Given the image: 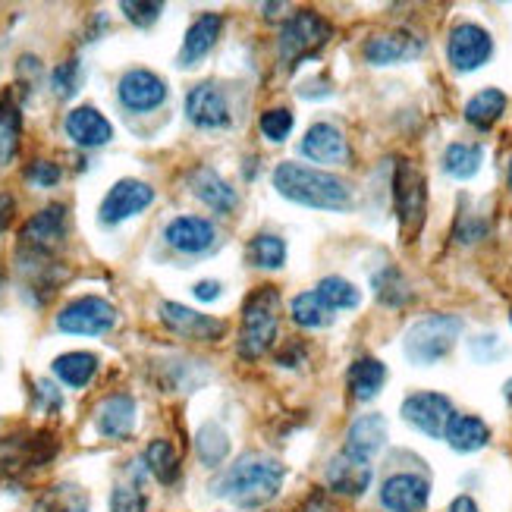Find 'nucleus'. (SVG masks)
<instances>
[{
  "label": "nucleus",
  "instance_id": "obj_1",
  "mask_svg": "<svg viewBox=\"0 0 512 512\" xmlns=\"http://www.w3.org/2000/svg\"><path fill=\"white\" fill-rule=\"evenodd\" d=\"M283 478H286V469L277 459L261 456V453H246L220 475V481L214 484V494L242 509H258L280 494Z\"/></svg>",
  "mask_w": 512,
  "mask_h": 512
},
{
  "label": "nucleus",
  "instance_id": "obj_2",
  "mask_svg": "<svg viewBox=\"0 0 512 512\" xmlns=\"http://www.w3.org/2000/svg\"><path fill=\"white\" fill-rule=\"evenodd\" d=\"M274 189L289 198V202L318 208V211H349L352 208V189L340 176L324 173L318 167H305L286 161L274 170Z\"/></svg>",
  "mask_w": 512,
  "mask_h": 512
},
{
  "label": "nucleus",
  "instance_id": "obj_3",
  "mask_svg": "<svg viewBox=\"0 0 512 512\" xmlns=\"http://www.w3.org/2000/svg\"><path fill=\"white\" fill-rule=\"evenodd\" d=\"M280 321V293L274 286H258L242 305V327H239V355L261 359L277 337Z\"/></svg>",
  "mask_w": 512,
  "mask_h": 512
},
{
  "label": "nucleus",
  "instance_id": "obj_4",
  "mask_svg": "<svg viewBox=\"0 0 512 512\" xmlns=\"http://www.w3.org/2000/svg\"><path fill=\"white\" fill-rule=\"evenodd\" d=\"M459 333H462V318L456 315L421 318L406 330V340H403L406 359L412 365H437L440 359H447L453 352Z\"/></svg>",
  "mask_w": 512,
  "mask_h": 512
},
{
  "label": "nucleus",
  "instance_id": "obj_5",
  "mask_svg": "<svg viewBox=\"0 0 512 512\" xmlns=\"http://www.w3.org/2000/svg\"><path fill=\"white\" fill-rule=\"evenodd\" d=\"M333 38V26L315 10H299L293 13L280 29V38H277V51H280V60L286 66H296L299 60L318 54L324 44Z\"/></svg>",
  "mask_w": 512,
  "mask_h": 512
},
{
  "label": "nucleus",
  "instance_id": "obj_6",
  "mask_svg": "<svg viewBox=\"0 0 512 512\" xmlns=\"http://www.w3.org/2000/svg\"><path fill=\"white\" fill-rule=\"evenodd\" d=\"M66 239V208L48 205L38 211L19 233V258H35L44 261L51 258Z\"/></svg>",
  "mask_w": 512,
  "mask_h": 512
},
{
  "label": "nucleus",
  "instance_id": "obj_7",
  "mask_svg": "<svg viewBox=\"0 0 512 512\" xmlns=\"http://www.w3.org/2000/svg\"><path fill=\"white\" fill-rule=\"evenodd\" d=\"M393 198H396V214H399V227L409 236L421 230L425 224V211H428V189H425V176L418 167L403 161L396 167L393 176Z\"/></svg>",
  "mask_w": 512,
  "mask_h": 512
},
{
  "label": "nucleus",
  "instance_id": "obj_8",
  "mask_svg": "<svg viewBox=\"0 0 512 512\" xmlns=\"http://www.w3.org/2000/svg\"><path fill=\"white\" fill-rule=\"evenodd\" d=\"M114 324H117V308L101 296L73 299L57 315V330L76 333V337H98V333H107Z\"/></svg>",
  "mask_w": 512,
  "mask_h": 512
},
{
  "label": "nucleus",
  "instance_id": "obj_9",
  "mask_svg": "<svg viewBox=\"0 0 512 512\" xmlns=\"http://www.w3.org/2000/svg\"><path fill=\"white\" fill-rule=\"evenodd\" d=\"M161 321L183 340H195V343H217L227 333V324L217 321L211 315H202V311H192L180 302H161L158 308Z\"/></svg>",
  "mask_w": 512,
  "mask_h": 512
},
{
  "label": "nucleus",
  "instance_id": "obj_10",
  "mask_svg": "<svg viewBox=\"0 0 512 512\" xmlns=\"http://www.w3.org/2000/svg\"><path fill=\"white\" fill-rule=\"evenodd\" d=\"M447 54H450L453 70L472 73V70H481V66L491 60L494 41H491V35H487V29L475 26V22H462V26H456L450 32Z\"/></svg>",
  "mask_w": 512,
  "mask_h": 512
},
{
  "label": "nucleus",
  "instance_id": "obj_11",
  "mask_svg": "<svg viewBox=\"0 0 512 512\" xmlns=\"http://www.w3.org/2000/svg\"><path fill=\"white\" fill-rule=\"evenodd\" d=\"M453 403L443 393H415L403 403V418L428 437H443L453 421Z\"/></svg>",
  "mask_w": 512,
  "mask_h": 512
},
{
  "label": "nucleus",
  "instance_id": "obj_12",
  "mask_svg": "<svg viewBox=\"0 0 512 512\" xmlns=\"http://www.w3.org/2000/svg\"><path fill=\"white\" fill-rule=\"evenodd\" d=\"M154 202V189L142 180H120L101 202V224H123V220L142 214Z\"/></svg>",
  "mask_w": 512,
  "mask_h": 512
},
{
  "label": "nucleus",
  "instance_id": "obj_13",
  "mask_svg": "<svg viewBox=\"0 0 512 512\" xmlns=\"http://www.w3.org/2000/svg\"><path fill=\"white\" fill-rule=\"evenodd\" d=\"M186 117L198 129H227L230 126V104L224 88H217L214 82L195 85L186 95Z\"/></svg>",
  "mask_w": 512,
  "mask_h": 512
},
{
  "label": "nucleus",
  "instance_id": "obj_14",
  "mask_svg": "<svg viewBox=\"0 0 512 512\" xmlns=\"http://www.w3.org/2000/svg\"><path fill=\"white\" fill-rule=\"evenodd\" d=\"M117 95L126 110L145 114V110H154L167 101V82L161 76H154L151 70H129L117 85Z\"/></svg>",
  "mask_w": 512,
  "mask_h": 512
},
{
  "label": "nucleus",
  "instance_id": "obj_15",
  "mask_svg": "<svg viewBox=\"0 0 512 512\" xmlns=\"http://www.w3.org/2000/svg\"><path fill=\"white\" fill-rule=\"evenodd\" d=\"M428 497H431V484L412 472L390 475L381 487V506L387 512H421L428 506Z\"/></svg>",
  "mask_w": 512,
  "mask_h": 512
},
{
  "label": "nucleus",
  "instance_id": "obj_16",
  "mask_svg": "<svg viewBox=\"0 0 512 512\" xmlns=\"http://www.w3.org/2000/svg\"><path fill=\"white\" fill-rule=\"evenodd\" d=\"M164 239H167V246L176 249V252H183V255H202L214 246V239H217V230L211 220L205 217H176L167 224L164 230Z\"/></svg>",
  "mask_w": 512,
  "mask_h": 512
},
{
  "label": "nucleus",
  "instance_id": "obj_17",
  "mask_svg": "<svg viewBox=\"0 0 512 512\" xmlns=\"http://www.w3.org/2000/svg\"><path fill=\"white\" fill-rule=\"evenodd\" d=\"M302 154L308 161L324 164V167H337L349 161V142L343 139V132L330 123H315L302 139Z\"/></svg>",
  "mask_w": 512,
  "mask_h": 512
},
{
  "label": "nucleus",
  "instance_id": "obj_18",
  "mask_svg": "<svg viewBox=\"0 0 512 512\" xmlns=\"http://www.w3.org/2000/svg\"><path fill=\"white\" fill-rule=\"evenodd\" d=\"M66 136H70L79 148H101L114 139V126L95 107H76L66 114Z\"/></svg>",
  "mask_w": 512,
  "mask_h": 512
},
{
  "label": "nucleus",
  "instance_id": "obj_19",
  "mask_svg": "<svg viewBox=\"0 0 512 512\" xmlns=\"http://www.w3.org/2000/svg\"><path fill=\"white\" fill-rule=\"evenodd\" d=\"M95 428L107 440H123L136 428V399L129 393L107 396L95 412Z\"/></svg>",
  "mask_w": 512,
  "mask_h": 512
},
{
  "label": "nucleus",
  "instance_id": "obj_20",
  "mask_svg": "<svg viewBox=\"0 0 512 512\" xmlns=\"http://www.w3.org/2000/svg\"><path fill=\"white\" fill-rule=\"evenodd\" d=\"M327 484L330 491H337L343 497H362L371 484V462L355 459L349 453L333 456L327 465Z\"/></svg>",
  "mask_w": 512,
  "mask_h": 512
},
{
  "label": "nucleus",
  "instance_id": "obj_21",
  "mask_svg": "<svg viewBox=\"0 0 512 512\" xmlns=\"http://www.w3.org/2000/svg\"><path fill=\"white\" fill-rule=\"evenodd\" d=\"M384 443H387V421H384V415L371 412V415H362V418L352 421V428L346 434V450L343 453L371 462L377 453L384 450Z\"/></svg>",
  "mask_w": 512,
  "mask_h": 512
},
{
  "label": "nucleus",
  "instance_id": "obj_22",
  "mask_svg": "<svg viewBox=\"0 0 512 512\" xmlns=\"http://www.w3.org/2000/svg\"><path fill=\"white\" fill-rule=\"evenodd\" d=\"M189 189H192V195L198 198V202H205L217 214H230L236 208V202H239L236 189L224 180V176H217V170H211V167L192 170Z\"/></svg>",
  "mask_w": 512,
  "mask_h": 512
},
{
  "label": "nucleus",
  "instance_id": "obj_23",
  "mask_svg": "<svg viewBox=\"0 0 512 512\" xmlns=\"http://www.w3.org/2000/svg\"><path fill=\"white\" fill-rule=\"evenodd\" d=\"M421 54V41L406 35V32H393V35H374L365 44V60L374 66H390V63H403Z\"/></svg>",
  "mask_w": 512,
  "mask_h": 512
},
{
  "label": "nucleus",
  "instance_id": "obj_24",
  "mask_svg": "<svg viewBox=\"0 0 512 512\" xmlns=\"http://www.w3.org/2000/svg\"><path fill=\"white\" fill-rule=\"evenodd\" d=\"M220 29H224V19L220 13H202L198 16L189 32H186V41H183V51H180V66H195L202 60L220 38Z\"/></svg>",
  "mask_w": 512,
  "mask_h": 512
},
{
  "label": "nucleus",
  "instance_id": "obj_25",
  "mask_svg": "<svg viewBox=\"0 0 512 512\" xmlns=\"http://www.w3.org/2000/svg\"><path fill=\"white\" fill-rule=\"evenodd\" d=\"M443 437H447V443L456 453H478L487 447V440H491V428L475 415H453Z\"/></svg>",
  "mask_w": 512,
  "mask_h": 512
},
{
  "label": "nucleus",
  "instance_id": "obj_26",
  "mask_svg": "<svg viewBox=\"0 0 512 512\" xmlns=\"http://www.w3.org/2000/svg\"><path fill=\"white\" fill-rule=\"evenodd\" d=\"M346 381H349L352 396L359 399V403H368V399L381 393V387L387 381V368L377 359H359V362H352Z\"/></svg>",
  "mask_w": 512,
  "mask_h": 512
},
{
  "label": "nucleus",
  "instance_id": "obj_27",
  "mask_svg": "<svg viewBox=\"0 0 512 512\" xmlns=\"http://www.w3.org/2000/svg\"><path fill=\"white\" fill-rule=\"evenodd\" d=\"M98 371V355L92 352H66L60 359H54V374L57 381H63L66 387H85Z\"/></svg>",
  "mask_w": 512,
  "mask_h": 512
},
{
  "label": "nucleus",
  "instance_id": "obj_28",
  "mask_svg": "<svg viewBox=\"0 0 512 512\" xmlns=\"http://www.w3.org/2000/svg\"><path fill=\"white\" fill-rule=\"evenodd\" d=\"M503 110H506V95L500 88H484V92H478L465 104V120L478 129H491L503 117Z\"/></svg>",
  "mask_w": 512,
  "mask_h": 512
},
{
  "label": "nucleus",
  "instance_id": "obj_29",
  "mask_svg": "<svg viewBox=\"0 0 512 512\" xmlns=\"http://www.w3.org/2000/svg\"><path fill=\"white\" fill-rule=\"evenodd\" d=\"M145 465L161 484H173L176 478H180V456H176L173 443L164 440V437L151 440L145 447Z\"/></svg>",
  "mask_w": 512,
  "mask_h": 512
},
{
  "label": "nucleus",
  "instance_id": "obj_30",
  "mask_svg": "<svg viewBox=\"0 0 512 512\" xmlns=\"http://www.w3.org/2000/svg\"><path fill=\"white\" fill-rule=\"evenodd\" d=\"M484 161V148L481 145H465L456 142L443 151V170H447L453 180H472V176L481 170Z\"/></svg>",
  "mask_w": 512,
  "mask_h": 512
},
{
  "label": "nucleus",
  "instance_id": "obj_31",
  "mask_svg": "<svg viewBox=\"0 0 512 512\" xmlns=\"http://www.w3.org/2000/svg\"><path fill=\"white\" fill-rule=\"evenodd\" d=\"M293 321L299 327H308V330H318V327H327L333 321V311L324 305V299L311 289V293H302L293 299Z\"/></svg>",
  "mask_w": 512,
  "mask_h": 512
},
{
  "label": "nucleus",
  "instance_id": "obj_32",
  "mask_svg": "<svg viewBox=\"0 0 512 512\" xmlns=\"http://www.w3.org/2000/svg\"><path fill=\"white\" fill-rule=\"evenodd\" d=\"M195 453L205 465H220L230 453V437L224 428L217 425H202L195 434Z\"/></svg>",
  "mask_w": 512,
  "mask_h": 512
},
{
  "label": "nucleus",
  "instance_id": "obj_33",
  "mask_svg": "<svg viewBox=\"0 0 512 512\" xmlns=\"http://www.w3.org/2000/svg\"><path fill=\"white\" fill-rule=\"evenodd\" d=\"M19 132H22L19 107L10 98H4V101H0V164H10V158L16 154Z\"/></svg>",
  "mask_w": 512,
  "mask_h": 512
},
{
  "label": "nucleus",
  "instance_id": "obj_34",
  "mask_svg": "<svg viewBox=\"0 0 512 512\" xmlns=\"http://www.w3.org/2000/svg\"><path fill=\"white\" fill-rule=\"evenodd\" d=\"M315 293L324 299V305L330 308V311H349V308H355L362 302V296H359V289H355L349 280H343V277H324L321 283H318V289Z\"/></svg>",
  "mask_w": 512,
  "mask_h": 512
},
{
  "label": "nucleus",
  "instance_id": "obj_35",
  "mask_svg": "<svg viewBox=\"0 0 512 512\" xmlns=\"http://www.w3.org/2000/svg\"><path fill=\"white\" fill-rule=\"evenodd\" d=\"M249 258L255 267H267V271H277V267L286 264V246L283 239L274 233H258L249 246Z\"/></svg>",
  "mask_w": 512,
  "mask_h": 512
},
{
  "label": "nucleus",
  "instance_id": "obj_36",
  "mask_svg": "<svg viewBox=\"0 0 512 512\" xmlns=\"http://www.w3.org/2000/svg\"><path fill=\"white\" fill-rule=\"evenodd\" d=\"M374 293H377V299L387 302V305H403L409 299L406 280H403V274H399V271H393V267H387L384 274L374 277Z\"/></svg>",
  "mask_w": 512,
  "mask_h": 512
},
{
  "label": "nucleus",
  "instance_id": "obj_37",
  "mask_svg": "<svg viewBox=\"0 0 512 512\" xmlns=\"http://www.w3.org/2000/svg\"><path fill=\"white\" fill-rule=\"evenodd\" d=\"M293 114L286 107H274V110H264L261 114V132L271 142H286V136L293 132Z\"/></svg>",
  "mask_w": 512,
  "mask_h": 512
},
{
  "label": "nucleus",
  "instance_id": "obj_38",
  "mask_svg": "<svg viewBox=\"0 0 512 512\" xmlns=\"http://www.w3.org/2000/svg\"><path fill=\"white\" fill-rule=\"evenodd\" d=\"M120 10L126 13L129 22H136V26L148 29L151 22H158V16L164 13V4H158V0H123Z\"/></svg>",
  "mask_w": 512,
  "mask_h": 512
},
{
  "label": "nucleus",
  "instance_id": "obj_39",
  "mask_svg": "<svg viewBox=\"0 0 512 512\" xmlns=\"http://www.w3.org/2000/svg\"><path fill=\"white\" fill-rule=\"evenodd\" d=\"M51 85H54V95H57V98H73V95H76V88H79V63H76V60L60 63L57 70H54Z\"/></svg>",
  "mask_w": 512,
  "mask_h": 512
},
{
  "label": "nucleus",
  "instance_id": "obj_40",
  "mask_svg": "<svg viewBox=\"0 0 512 512\" xmlns=\"http://www.w3.org/2000/svg\"><path fill=\"white\" fill-rule=\"evenodd\" d=\"M110 512H145V497L136 487H117L110 494Z\"/></svg>",
  "mask_w": 512,
  "mask_h": 512
},
{
  "label": "nucleus",
  "instance_id": "obj_41",
  "mask_svg": "<svg viewBox=\"0 0 512 512\" xmlns=\"http://www.w3.org/2000/svg\"><path fill=\"white\" fill-rule=\"evenodd\" d=\"M60 176H63L60 167L51 164V161H35V164H29V170H26V180L35 183V186H41V189L57 186V183H60Z\"/></svg>",
  "mask_w": 512,
  "mask_h": 512
},
{
  "label": "nucleus",
  "instance_id": "obj_42",
  "mask_svg": "<svg viewBox=\"0 0 512 512\" xmlns=\"http://www.w3.org/2000/svg\"><path fill=\"white\" fill-rule=\"evenodd\" d=\"M16 217V198L10 192H0V233H7Z\"/></svg>",
  "mask_w": 512,
  "mask_h": 512
},
{
  "label": "nucleus",
  "instance_id": "obj_43",
  "mask_svg": "<svg viewBox=\"0 0 512 512\" xmlns=\"http://www.w3.org/2000/svg\"><path fill=\"white\" fill-rule=\"evenodd\" d=\"M195 299H202V302H211V299H217L220 296V283H214V280H202L195 289Z\"/></svg>",
  "mask_w": 512,
  "mask_h": 512
},
{
  "label": "nucleus",
  "instance_id": "obj_44",
  "mask_svg": "<svg viewBox=\"0 0 512 512\" xmlns=\"http://www.w3.org/2000/svg\"><path fill=\"white\" fill-rule=\"evenodd\" d=\"M450 512H478V503L472 497H456L450 503Z\"/></svg>",
  "mask_w": 512,
  "mask_h": 512
},
{
  "label": "nucleus",
  "instance_id": "obj_45",
  "mask_svg": "<svg viewBox=\"0 0 512 512\" xmlns=\"http://www.w3.org/2000/svg\"><path fill=\"white\" fill-rule=\"evenodd\" d=\"M506 399H509V403H512V381L506 384Z\"/></svg>",
  "mask_w": 512,
  "mask_h": 512
},
{
  "label": "nucleus",
  "instance_id": "obj_46",
  "mask_svg": "<svg viewBox=\"0 0 512 512\" xmlns=\"http://www.w3.org/2000/svg\"><path fill=\"white\" fill-rule=\"evenodd\" d=\"M509 186H512V161H509Z\"/></svg>",
  "mask_w": 512,
  "mask_h": 512
},
{
  "label": "nucleus",
  "instance_id": "obj_47",
  "mask_svg": "<svg viewBox=\"0 0 512 512\" xmlns=\"http://www.w3.org/2000/svg\"><path fill=\"white\" fill-rule=\"evenodd\" d=\"M0 286H4V274H0Z\"/></svg>",
  "mask_w": 512,
  "mask_h": 512
},
{
  "label": "nucleus",
  "instance_id": "obj_48",
  "mask_svg": "<svg viewBox=\"0 0 512 512\" xmlns=\"http://www.w3.org/2000/svg\"><path fill=\"white\" fill-rule=\"evenodd\" d=\"M509 321H512V315H509Z\"/></svg>",
  "mask_w": 512,
  "mask_h": 512
}]
</instances>
